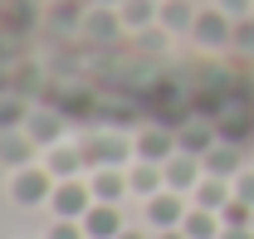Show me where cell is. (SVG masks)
<instances>
[{"instance_id":"cell-1","label":"cell","mask_w":254,"mask_h":239,"mask_svg":"<svg viewBox=\"0 0 254 239\" xmlns=\"http://www.w3.org/2000/svg\"><path fill=\"white\" fill-rule=\"evenodd\" d=\"M54 185H59V180L49 176V166H15V176H10V200H15V205H49Z\"/></svg>"},{"instance_id":"cell-2","label":"cell","mask_w":254,"mask_h":239,"mask_svg":"<svg viewBox=\"0 0 254 239\" xmlns=\"http://www.w3.org/2000/svg\"><path fill=\"white\" fill-rule=\"evenodd\" d=\"M49 210H54V220H83L88 210H93V190H88V180H59L54 185V195H49Z\"/></svg>"},{"instance_id":"cell-3","label":"cell","mask_w":254,"mask_h":239,"mask_svg":"<svg viewBox=\"0 0 254 239\" xmlns=\"http://www.w3.org/2000/svg\"><path fill=\"white\" fill-rule=\"evenodd\" d=\"M186 215H190V205L181 200V190H157L147 200V225L152 230H181Z\"/></svg>"},{"instance_id":"cell-4","label":"cell","mask_w":254,"mask_h":239,"mask_svg":"<svg viewBox=\"0 0 254 239\" xmlns=\"http://www.w3.org/2000/svg\"><path fill=\"white\" fill-rule=\"evenodd\" d=\"M88 190H93V200H103V205H118L123 195H132L127 190V166H93Z\"/></svg>"},{"instance_id":"cell-5","label":"cell","mask_w":254,"mask_h":239,"mask_svg":"<svg viewBox=\"0 0 254 239\" xmlns=\"http://www.w3.org/2000/svg\"><path fill=\"white\" fill-rule=\"evenodd\" d=\"M161 171H166V190H195L200 176H205V161H200V156H190V151H176Z\"/></svg>"},{"instance_id":"cell-6","label":"cell","mask_w":254,"mask_h":239,"mask_svg":"<svg viewBox=\"0 0 254 239\" xmlns=\"http://www.w3.org/2000/svg\"><path fill=\"white\" fill-rule=\"evenodd\" d=\"M127 225H123V210L118 205H103V200H93V210L83 215V235L88 239H118Z\"/></svg>"},{"instance_id":"cell-7","label":"cell","mask_w":254,"mask_h":239,"mask_svg":"<svg viewBox=\"0 0 254 239\" xmlns=\"http://www.w3.org/2000/svg\"><path fill=\"white\" fill-rule=\"evenodd\" d=\"M132 147H137V161H157V166H166V161L181 151V147H176V137H171V132H161V127H147Z\"/></svg>"},{"instance_id":"cell-8","label":"cell","mask_w":254,"mask_h":239,"mask_svg":"<svg viewBox=\"0 0 254 239\" xmlns=\"http://www.w3.org/2000/svg\"><path fill=\"white\" fill-rule=\"evenodd\" d=\"M78 151H83L88 166H123L127 151H137V147H127L123 137H98V142H83Z\"/></svg>"},{"instance_id":"cell-9","label":"cell","mask_w":254,"mask_h":239,"mask_svg":"<svg viewBox=\"0 0 254 239\" xmlns=\"http://www.w3.org/2000/svg\"><path fill=\"white\" fill-rule=\"evenodd\" d=\"M127 190L142 195V200H152L157 190H166V171L157 161H137V166H127Z\"/></svg>"},{"instance_id":"cell-10","label":"cell","mask_w":254,"mask_h":239,"mask_svg":"<svg viewBox=\"0 0 254 239\" xmlns=\"http://www.w3.org/2000/svg\"><path fill=\"white\" fill-rule=\"evenodd\" d=\"M190 30H195V39H200V44H230V34H235V20H230L220 5H215V10L195 15V25H190Z\"/></svg>"},{"instance_id":"cell-11","label":"cell","mask_w":254,"mask_h":239,"mask_svg":"<svg viewBox=\"0 0 254 239\" xmlns=\"http://www.w3.org/2000/svg\"><path fill=\"white\" fill-rule=\"evenodd\" d=\"M230 195H235V185L220 180V176H200V185L190 190V200H195L200 210H225V205H230Z\"/></svg>"},{"instance_id":"cell-12","label":"cell","mask_w":254,"mask_h":239,"mask_svg":"<svg viewBox=\"0 0 254 239\" xmlns=\"http://www.w3.org/2000/svg\"><path fill=\"white\" fill-rule=\"evenodd\" d=\"M186 239H220L225 235V220H220V210H200V205H190L186 215Z\"/></svg>"},{"instance_id":"cell-13","label":"cell","mask_w":254,"mask_h":239,"mask_svg":"<svg viewBox=\"0 0 254 239\" xmlns=\"http://www.w3.org/2000/svg\"><path fill=\"white\" fill-rule=\"evenodd\" d=\"M240 171H245V161H240V151H235V147H210V151H205V176L235 180Z\"/></svg>"},{"instance_id":"cell-14","label":"cell","mask_w":254,"mask_h":239,"mask_svg":"<svg viewBox=\"0 0 254 239\" xmlns=\"http://www.w3.org/2000/svg\"><path fill=\"white\" fill-rule=\"evenodd\" d=\"M78 166H88V161H83V151L59 147V142L49 147V176H54V180H73V176H78Z\"/></svg>"},{"instance_id":"cell-15","label":"cell","mask_w":254,"mask_h":239,"mask_svg":"<svg viewBox=\"0 0 254 239\" xmlns=\"http://www.w3.org/2000/svg\"><path fill=\"white\" fill-rule=\"evenodd\" d=\"M157 0H123V5H118V20H123L127 30H142V25H152V20H157Z\"/></svg>"},{"instance_id":"cell-16","label":"cell","mask_w":254,"mask_h":239,"mask_svg":"<svg viewBox=\"0 0 254 239\" xmlns=\"http://www.w3.org/2000/svg\"><path fill=\"white\" fill-rule=\"evenodd\" d=\"M220 220H225V230H250L254 225V205H245L240 195H230V205L220 210Z\"/></svg>"},{"instance_id":"cell-17","label":"cell","mask_w":254,"mask_h":239,"mask_svg":"<svg viewBox=\"0 0 254 239\" xmlns=\"http://www.w3.org/2000/svg\"><path fill=\"white\" fill-rule=\"evenodd\" d=\"M157 20H161V25H171V30H181V25H195V15H190L186 0H161Z\"/></svg>"},{"instance_id":"cell-18","label":"cell","mask_w":254,"mask_h":239,"mask_svg":"<svg viewBox=\"0 0 254 239\" xmlns=\"http://www.w3.org/2000/svg\"><path fill=\"white\" fill-rule=\"evenodd\" d=\"M30 151H34V142H30V137H5V142H0V161L30 166Z\"/></svg>"},{"instance_id":"cell-19","label":"cell","mask_w":254,"mask_h":239,"mask_svg":"<svg viewBox=\"0 0 254 239\" xmlns=\"http://www.w3.org/2000/svg\"><path fill=\"white\" fill-rule=\"evenodd\" d=\"M25 137H30L34 147H54V137H59V122L39 113V118H30V132H25Z\"/></svg>"},{"instance_id":"cell-20","label":"cell","mask_w":254,"mask_h":239,"mask_svg":"<svg viewBox=\"0 0 254 239\" xmlns=\"http://www.w3.org/2000/svg\"><path fill=\"white\" fill-rule=\"evenodd\" d=\"M215 147V137L205 132V127H190V132H181V151H190V156H200L205 161V151Z\"/></svg>"},{"instance_id":"cell-21","label":"cell","mask_w":254,"mask_h":239,"mask_svg":"<svg viewBox=\"0 0 254 239\" xmlns=\"http://www.w3.org/2000/svg\"><path fill=\"white\" fill-rule=\"evenodd\" d=\"M44 239H88V235H83V220H54Z\"/></svg>"},{"instance_id":"cell-22","label":"cell","mask_w":254,"mask_h":239,"mask_svg":"<svg viewBox=\"0 0 254 239\" xmlns=\"http://www.w3.org/2000/svg\"><path fill=\"white\" fill-rule=\"evenodd\" d=\"M230 185H235V195H240L245 205H254V166H245V171L230 180Z\"/></svg>"},{"instance_id":"cell-23","label":"cell","mask_w":254,"mask_h":239,"mask_svg":"<svg viewBox=\"0 0 254 239\" xmlns=\"http://www.w3.org/2000/svg\"><path fill=\"white\" fill-rule=\"evenodd\" d=\"M230 44H240V49H254V20H235V34H230Z\"/></svg>"},{"instance_id":"cell-24","label":"cell","mask_w":254,"mask_h":239,"mask_svg":"<svg viewBox=\"0 0 254 239\" xmlns=\"http://www.w3.org/2000/svg\"><path fill=\"white\" fill-rule=\"evenodd\" d=\"M220 10L230 15V20H245V15L254 10V0H220Z\"/></svg>"},{"instance_id":"cell-25","label":"cell","mask_w":254,"mask_h":239,"mask_svg":"<svg viewBox=\"0 0 254 239\" xmlns=\"http://www.w3.org/2000/svg\"><path fill=\"white\" fill-rule=\"evenodd\" d=\"M220 239H254V225H250V230H225Z\"/></svg>"},{"instance_id":"cell-26","label":"cell","mask_w":254,"mask_h":239,"mask_svg":"<svg viewBox=\"0 0 254 239\" xmlns=\"http://www.w3.org/2000/svg\"><path fill=\"white\" fill-rule=\"evenodd\" d=\"M157 239H186V230H157Z\"/></svg>"},{"instance_id":"cell-27","label":"cell","mask_w":254,"mask_h":239,"mask_svg":"<svg viewBox=\"0 0 254 239\" xmlns=\"http://www.w3.org/2000/svg\"><path fill=\"white\" fill-rule=\"evenodd\" d=\"M118 239H147V235H142V230H123Z\"/></svg>"},{"instance_id":"cell-28","label":"cell","mask_w":254,"mask_h":239,"mask_svg":"<svg viewBox=\"0 0 254 239\" xmlns=\"http://www.w3.org/2000/svg\"><path fill=\"white\" fill-rule=\"evenodd\" d=\"M103 5H113V10H118V5H123V0H103Z\"/></svg>"}]
</instances>
